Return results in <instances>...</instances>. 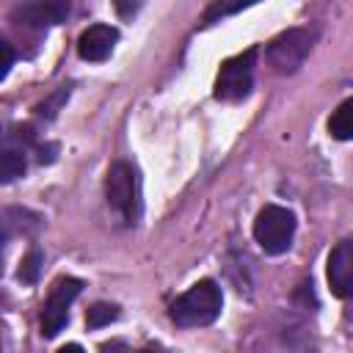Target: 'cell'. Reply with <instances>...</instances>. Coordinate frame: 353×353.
Instances as JSON below:
<instances>
[{
	"instance_id": "1",
	"label": "cell",
	"mask_w": 353,
	"mask_h": 353,
	"mask_svg": "<svg viewBox=\"0 0 353 353\" xmlns=\"http://www.w3.org/2000/svg\"><path fill=\"white\" fill-rule=\"evenodd\" d=\"M221 306H223L221 287L212 279H201L171 303V320L182 328L210 325L221 314Z\"/></svg>"
},
{
	"instance_id": "2",
	"label": "cell",
	"mask_w": 353,
	"mask_h": 353,
	"mask_svg": "<svg viewBox=\"0 0 353 353\" xmlns=\"http://www.w3.org/2000/svg\"><path fill=\"white\" fill-rule=\"evenodd\" d=\"M295 237V215L287 207L265 204L254 218V240L265 254H284Z\"/></svg>"
},
{
	"instance_id": "3",
	"label": "cell",
	"mask_w": 353,
	"mask_h": 353,
	"mask_svg": "<svg viewBox=\"0 0 353 353\" xmlns=\"http://www.w3.org/2000/svg\"><path fill=\"white\" fill-rule=\"evenodd\" d=\"M105 196H108V204L116 210V215L124 221V223H135L138 212H141V190H138V176H135V168L124 160L113 163L108 168V176H105Z\"/></svg>"
},
{
	"instance_id": "4",
	"label": "cell",
	"mask_w": 353,
	"mask_h": 353,
	"mask_svg": "<svg viewBox=\"0 0 353 353\" xmlns=\"http://www.w3.org/2000/svg\"><path fill=\"white\" fill-rule=\"evenodd\" d=\"M314 30L312 28H290L284 33H279L270 44H268V63L276 74H292L303 66L306 55L312 52L314 44Z\"/></svg>"
},
{
	"instance_id": "5",
	"label": "cell",
	"mask_w": 353,
	"mask_h": 353,
	"mask_svg": "<svg viewBox=\"0 0 353 353\" xmlns=\"http://www.w3.org/2000/svg\"><path fill=\"white\" fill-rule=\"evenodd\" d=\"M254 61H256V50H245L240 55L226 58L215 77V99L223 102L245 99L254 85Z\"/></svg>"
},
{
	"instance_id": "6",
	"label": "cell",
	"mask_w": 353,
	"mask_h": 353,
	"mask_svg": "<svg viewBox=\"0 0 353 353\" xmlns=\"http://www.w3.org/2000/svg\"><path fill=\"white\" fill-rule=\"evenodd\" d=\"M80 287H83V281L72 279V276H61V279L52 281V287L47 292V301L41 306V334L47 339H52L63 331V325L69 320V306L80 295Z\"/></svg>"
},
{
	"instance_id": "7",
	"label": "cell",
	"mask_w": 353,
	"mask_h": 353,
	"mask_svg": "<svg viewBox=\"0 0 353 353\" xmlns=\"http://www.w3.org/2000/svg\"><path fill=\"white\" fill-rule=\"evenodd\" d=\"M325 279L336 298H353V240H342L331 248Z\"/></svg>"
},
{
	"instance_id": "8",
	"label": "cell",
	"mask_w": 353,
	"mask_h": 353,
	"mask_svg": "<svg viewBox=\"0 0 353 353\" xmlns=\"http://www.w3.org/2000/svg\"><path fill=\"white\" fill-rule=\"evenodd\" d=\"M116 41H119V30L116 28H110V25H91V28H85L80 33L77 52H80L83 61H94L97 63V61L110 58Z\"/></svg>"
},
{
	"instance_id": "9",
	"label": "cell",
	"mask_w": 353,
	"mask_h": 353,
	"mask_svg": "<svg viewBox=\"0 0 353 353\" xmlns=\"http://www.w3.org/2000/svg\"><path fill=\"white\" fill-rule=\"evenodd\" d=\"M30 141V132L22 130V135L8 132L6 143H3V154H0V176L3 182H14L17 176L25 174V143Z\"/></svg>"
},
{
	"instance_id": "10",
	"label": "cell",
	"mask_w": 353,
	"mask_h": 353,
	"mask_svg": "<svg viewBox=\"0 0 353 353\" xmlns=\"http://www.w3.org/2000/svg\"><path fill=\"white\" fill-rule=\"evenodd\" d=\"M66 6L63 3H25L19 8H14V19H19L28 28H47L55 25L66 17Z\"/></svg>"
},
{
	"instance_id": "11",
	"label": "cell",
	"mask_w": 353,
	"mask_h": 353,
	"mask_svg": "<svg viewBox=\"0 0 353 353\" xmlns=\"http://www.w3.org/2000/svg\"><path fill=\"white\" fill-rule=\"evenodd\" d=\"M328 132L336 141H350L353 138V97L345 99L328 119Z\"/></svg>"
},
{
	"instance_id": "12",
	"label": "cell",
	"mask_w": 353,
	"mask_h": 353,
	"mask_svg": "<svg viewBox=\"0 0 353 353\" xmlns=\"http://www.w3.org/2000/svg\"><path fill=\"white\" fill-rule=\"evenodd\" d=\"M41 265H44V256H41V251L39 248H30L25 256H22V262H19V281H25V284H33V281H39V273H41Z\"/></svg>"
},
{
	"instance_id": "13",
	"label": "cell",
	"mask_w": 353,
	"mask_h": 353,
	"mask_svg": "<svg viewBox=\"0 0 353 353\" xmlns=\"http://www.w3.org/2000/svg\"><path fill=\"white\" fill-rule=\"evenodd\" d=\"M116 317H119V309L113 303H94L85 314V323H88V328H102V325L113 323Z\"/></svg>"
},
{
	"instance_id": "14",
	"label": "cell",
	"mask_w": 353,
	"mask_h": 353,
	"mask_svg": "<svg viewBox=\"0 0 353 353\" xmlns=\"http://www.w3.org/2000/svg\"><path fill=\"white\" fill-rule=\"evenodd\" d=\"M0 52H3V63H0V77H6V74L11 72V66H14V50H11V44H8V41H0Z\"/></svg>"
},
{
	"instance_id": "15",
	"label": "cell",
	"mask_w": 353,
	"mask_h": 353,
	"mask_svg": "<svg viewBox=\"0 0 353 353\" xmlns=\"http://www.w3.org/2000/svg\"><path fill=\"white\" fill-rule=\"evenodd\" d=\"M102 353H127V347L121 342H110V345H102Z\"/></svg>"
},
{
	"instance_id": "16",
	"label": "cell",
	"mask_w": 353,
	"mask_h": 353,
	"mask_svg": "<svg viewBox=\"0 0 353 353\" xmlns=\"http://www.w3.org/2000/svg\"><path fill=\"white\" fill-rule=\"evenodd\" d=\"M58 353H85V350H83L80 345H74V342H72V345H63Z\"/></svg>"
},
{
	"instance_id": "17",
	"label": "cell",
	"mask_w": 353,
	"mask_h": 353,
	"mask_svg": "<svg viewBox=\"0 0 353 353\" xmlns=\"http://www.w3.org/2000/svg\"><path fill=\"white\" fill-rule=\"evenodd\" d=\"M141 353H154V350H141Z\"/></svg>"
}]
</instances>
